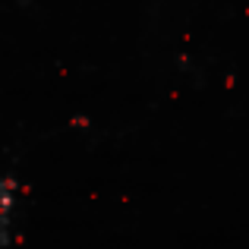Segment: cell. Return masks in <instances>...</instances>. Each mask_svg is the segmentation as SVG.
I'll use <instances>...</instances> for the list:
<instances>
[{
  "instance_id": "1",
  "label": "cell",
  "mask_w": 249,
  "mask_h": 249,
  "mask_svg": "<svg viewBox=\"0 0 249 249\" xmlns=\"http://www.w3.org/2000/svg\"><path fill=\"white\" fill-rule=\"evenodd\" d=\"M13 189H16V183H13V177H0V249L6 246V240H10V208H13Z\"/></svg>"
}]
</instances>
